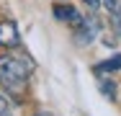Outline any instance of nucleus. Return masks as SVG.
<instances>
[{
  "label": "nucleus",
  "instance_id": "1",
  "mask_svg": "<svg viewBox=\"0 0 121 116\" xmlns=\"http://www.w3.org/2000/svg\"><path fill=\"white\" fill-rule=\"evenodd\" d=\"M28 72H31V62L8 57V54L0 57V80L5 83V88L21 90L23 83H26V77H28Z\"/></svg>",
  "mask_w": 121,
  "mask_h": 116
},
{
  "label": "nucleus",
  "instance_id": "2",
  "mask_svg": "<svg viewBox=\"0 0 121 116\" xmlns=\"http://www.w3.org/2000/svg\"><path fill=\"white\" fill-rule=\"evenodd\" d=\"M98 31H100L98 18H85V21L77 26V31H75V41L80 46H85V44H90V41L98 36Z\"/></svg>",
  "mask_w": 121,
  "mask_h": 116
},
{
  "label": "nucleus",
  "instance_id": "3",
  "mask_svg": "<svg viewBox=\"0 0 121 116\" xmlns=\"http://www.w3.org/2000/svg\"><path fill=\"white\" fill-rule=\"evenodd\" d=\"M21 44V36H18V28L13 21H0V46L5 49H16Z\"/></svg>",
  "mask_w": 121,
  "mask_h": 116
},
{
  "label": "nucleus",
  "instance_id": "4",
  "mask_svg": "<svg viewBox=\"0 0 121 116\" xmlns=\"http://www.w3.org/2000/svg\"><path fill=\"white\" fill-rule=\"evenodd\" d=\"M54 18H57V21L70 23V26H75V28H77L80 23L85 21V18H82V16H80V13L75 10L72 5H57V8H54Z\"/></svg>",
  "mask_w": 121,
  "mask_h": 116
},
{
  "label": "nucleus",
  "instance_id": "5",
  "mask_svg": "<svg viewBox=\"0 0 121 116\" xmlns=\"http://www.w3.org/2000/svg\"><path fill=\"white\" fill-rule=\"evenodd\" d=\"M113 70H121V54H116V57H111V59L95 65V72H98V75H100V72H113Z\"/></svg>",
  "mask_w": 121,
  "mask_h": 116
},
{
  "label": "nucleus",
  "instance_id": "6",
  "mask_svg": "<svg viewBox=\"0 0 121 116\" xmlns=\"http://www.w3.org/2000/svg\"><path fill=\"white\" fill-rule=\"evenodd\" d=\"M98 88H100V93H103L106 98L116 101V83H113V80H108V77H100V80H98Z\"/></svg>",
  "mask_w": 121,
  "mask_h": 116
},
{
  "label": "nucleus",
  "instance_id": "7",
  "mask_svg": "<svg viewBox=\"0 0 121 116\" xmlns=\"http://www.w3.org/2000/svg\"><path fill=\"white\" fill-rule=\"evenodd\" d=\"M100 3H103V5H106L113 16H116V13H121V3H119V0H100Z\"/></svg>",
  "mask_w": 121,
  "mask_h": 116
},
{
  "label": "nucleus",
  "instance_id": "8",
  "mask_svg": "<svg viewBox=\"0 0 121 116\" xmlns=\"http://www.w3.org/2000/svg\"><path fill=\"white\" fill-rule=\"evenodd\" d=\"M8 111H10V103H8V98L0 95V114H8Z\"/></svg>",
  "mask_w": 121,
  "mask_h": 116
},
{
  "label": "nucleus",
  "instance_id": "9",
  "mask_svg": "<svg viewBox=\"0 0 121 116\" xmlns=\"http://www.w3.org/2000/svg\"><path fill=\"white\" fill-rule=\"evenodd\" d=\"M113 26H116V31L121 34V13H116V16H113Z\"/></svg>",
  "mask_w": 121,
  "mask_h": 116
},
{
  "label": "nucleus",
  "instance_id": "10",
  "mask_svg": "<svg viewBox=\"0 0 121 116\" xmlns=\"http://www.w3.org/2000/svg\"><path fill=\"white\" fill-rule=\"evenodd\" d=\"M85 3H88V5H90V8H93V10H95L98 5H100V0H85Z\"/></svg>",
  "mask_w": 121,
  "mask_h": 116
},
{
  "label": "nucleus",
  "instance_id": "11",
  "mask_svg": "<svg viewBox=\"0 0 121 116\" xmlns=\"http://www.w3.org/2000/svg\"><path fill=\"white\" fill-rule=\"evenodd\" d=\"M0 116H13V114H10V111H8V114H0Z\"/></svg>",
  "mask_w": 121,
  "mask_h": 116
},
{
  "label": "nucleus",
  "instance_id": "12",
  "mask_svg": "<svg viewBox=\"0 0 121 116\" xmlns=\"http://www.w3.org/2000/svg\"><path fill=\"white\" fill-rule=\"evenodd\" d=\"M36 116H49V114H36Z\"/></svg>",
  "mask_w": 121,
  "mask_h": 116
}]
</instances>
